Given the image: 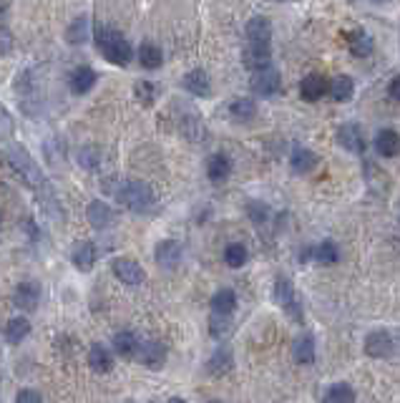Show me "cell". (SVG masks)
Masks as SVG:
<instances>
[{
  "label": "cell",
  "instance_id": "obj_1",
  "mask_svg": "<svg viewBox=\"0 0 400 403\" xmlns=\"http://www.w3.org/2000/svg\"><path fill=\"white\" fill-rule=\"evenodd\" d=\"M6 156H8V164L18 172V174L25 179V184L28 187H33V189H38L41 194H43V207H45V212L53 214V209H56V214L61 217V209H59V202H56V194L51 192V187H48V179H45L43 174V169L38 167V161L33 159V156L28 154V149L21 147V144H8L6 149Z\"/></svg>",
  "mask_w": 400,
  "mask_h": 403
},
{
  "label": "cell",
  "instance_id": "obj_2",
  "mask_svg": "<svg viewBox=\"0 0 400 403\" xmlns=\"http://www.w3.org/2000/svg\"><path fill=\"white\" fill-rule=\"evenodd\" d=\"M103 189L114 194V197L131 212L146 214L156 207V192L149 187L146 182H138V179H111V182H103Z\"/></svg>",
  "mask_w": 400,
  "mask_h": 403
},
{
  "label": "cell",
  "instance_id": "obj_3",
  "mask_svg": "<svg viewBox=\"0 0 400 403\" xmlns=\"http://www.w3.org/2000/svg\"><path fill=\"white\" fill-rule=\"evenodd\" d=\"M94 41L109 63H114V66H129L131 63L134 48L118 30L109 28V25H94Z\"/></svg>",
  "mask_w": 400,
  "mask_h": 403
},
{
  "label": "cell",
  "instance_id": "obj_4",
  "mask_svg": "<svg viewBox=\"0 0 400 403\" xmlns=\"http://www.w3.org/2000/svg\"><path fill=\"white\" fill-rule=\"evenodd\" d=\"M272 295H275L277 305H282V308L287 310V313H290L292 318H295V322H302V305H299L297 293H295V287H292L290 280L280 275V278L275 280Z\"/></svg>",
  "mask_w": 400,
  "mask_h": 403
},
{
  "label": "cell",
  "instance_id": "obj_5",
  "mask_svg": "<svg viewBox=\"0 0 400 403\" xmlns=\"http://www.w3.org/2000/svg\"><path fill=\"white\" fill-rule=\"evenodd\" d=\"M111 270H114V275H116L124 285H141L146 280V270L136 262V260H131V257H116V260L111 262Z\"/></svg>",
  "mask_w": 400,
  "mask_h": 403
},
{
  "label": "cell",
  "instance_id": "obj_6",
  "mask_svg": "<svg viewBox=\"0 0 400 403\" xmlns=\"http://www.w3.org/2000/svg\"><path fill=\"white\" fill-rule=\"evenodd\" d=\"M134 358H136L141 366L151 368V371H159V368L164 366V360H167V348H164L159 340H141Z\"/></svg>",
  "mask_w": 400,
  "mask_h": 403
},
{
  "label": "cell",
  "instance_id": "obj_7",
  "mask_svg": "<svg viewBox=\"0 0 400 403\" xmlns=\"http://www.w3.org/2000/svg\"><path fill=\"white\" fill-rule=\"evenodd\" d=\"M242 59H244V66H247L249 71L260 74V71L269 68V63H272V45L247 43V48L242 53Z\"/></svg>",
  "mask_w": 400,
  "mask_h": 403
},
{
  "label": "cell",
  "instance_id": "obj_8",
  "mask_svg": "<svg viewBox=\"0 0 400 403\" xmlns=\"http://www.w3.org/2000/svg\"><path fill=\"white\" fill-rule=\"evenodd\" d=\"M38 300H41V285L33 280H23L13 290V302L21 310H36Z\"/></svg>",
  "mask_w": 400,
  "mask_h": 403
},
{
  "label": "cell",
  "instance_id": "obj_9",
  "mask_svg": "<svg viewBox=\"0 0 400 403\" xmlns=\"http://www.w3.org/2000/svg\"><path fill=\"white\" fill-rule=\"evenodd\" d=\"M86 220L88 225L94 229H106L114 225V220H116V214H114V209H111L106 202H101V199H94L91 205L86 207Z\"/></svg>",
  "mask_w": 400,
  "mask_h": 403
},
{
  "label": "cell",
  "instance_id": "obj_10",
  "mask_svg": "<svg viewBox=\"0 0 400 403\" xmlns=\"http://www.w3.org/2000/svg\"><path fill=\"white\" fill-rule=\"evenodd\" d=\"M393 335L386 333V330H375L368 335L365 340V353L370 355V358H388L390 353H393Z\"/></svg>",
  "mask_w": 400,
  "mask_h": 403
},
{
  "label": "cell",
  "instance_id": "obj_11",
  "mask_svg": "<svg viewBox=\"0 0 400 403\" xmlns=\"http://www.w3.org/2000/svg\"><path fill=\"white\" fill-rule=\"evenodd\" d=\"M282 88V79L275 68H264L260 74L252 76V91L260 96H275Z\"/></svg>",
  "mask_w": 400,
  "mask_h": 403
},
{
  "label": "cell",
  "instance_id": "obj_12",
  "mask_svg": "<svg viewBox=\"0 0 400 403\" xmlns=\"http://www.w3.org/2000/svg\"><path fill=\"white\" fill-rule=\"evenodd\" d=\"M244 33H247V43L269 45V41H272V23L264 15H255V18H249Z\"/></svg>",
  "mask_w": 400,
  "mask_h": 403
},
{
  "label": "cell",
  "instance_id": "obj_13",
  "mask_svg": "<svg viewBox=\"0 0 400 403\" xmlns=\"http://www.w3.org/2000/svg\"><path fill=\"white\" fill-rule=\"evenodd\" d=\"M154 255H156V262L161 267H167V270H174L179 260H182V245L176 240H161L154 249Z\"/></svg>",
  "mask_w": 400,
  "mask_h": 403
},
{
  "label": "cell",
  "instance_id": "obj_14",
  "mask_svg": "<svg viewBox=\"0 0 400 403\" xmlns=\"http://www.w3.org/2000/svg\"><path fill=\"white\" fill-rule=\"evenodd\" d=\"M337 144H340L342 149L352 152V154H363V152H365V139H363L360 126H357V124L340 126V132H337Z\"/></svg>",
  "mask_w": 400,
  "mask_h": 403
},
{
  "label": "cell",
  "instance_id": "obj_15",
  "mask_svg": "<svg viewBox=\"0 0 400 403\" xmlns=\"http://www.w3.org/2000/svg\"><path fill=\"white\" fill-rule=\"evenodd\" d=\"M184 88L189 91L191 96H197V99H207V96L211 94V81H209V74L204 71V68H194V71H189V74L184 76Z\"/></svg>",
  "mask_w": 400,
  "mask_h": 403
},
{
  "label": "cell",
  "instance_id": "obj_16",
  "mask_svg": "<svg viewBox=\"0 0 400 403\" xmlns=\"http://www.w3.org/2000/svg\"><path fill=\"white\" fill-rule=\"evenodd\" d=\"M325 91H328V81H325V76H320V74L305 76L302 83H299V96H302L305 101H317V99H322Z\"/></svg>",
  "mask_w": 400,
  "mask_h": 403
},
{
  "label": "cell",
  "instance_id": "obj_17",
  "mask_svg": "<svg viewBox=\"0 0 400 403\" xmlns=\"http://www.w3.org/2000/svg\"><path fill=\"white\" fill-rule=\"evenodd\" d=\"M179 129H182V134L189 141H202L204 126H202V118H199V111L197 109H187V114L179 118Z\"/></svg>",
  "mask_w": 400,
  "mask_h": 403
},
{
  "label": "cell",
  "instance_id": "obj_18",
  "mask_svg": "<svg viewBox=\"0 0 400 403\" xmlns=\"http://www.w3.org/2000/svg\"><path fill=\"white\" fill-rule=\"evenodd\" d=\"M138 63H141L146 71H156V68H161V63H164V51H161L156 43L146 41V43L138 45Z\"/></svg>",
  "mask_w": 400,
  "mask_h": 403
},
{
  "label": "cell",
  "instance_id": "obj_19",
  "mask_svg": "<svg viewBox=\"0 0 400 403\" xmlns=\"http://www.w3.org/2000/svg\"><path fill=\"white\" fill-rule=\"evenodd\" d=\"M317 161L320 159H317L315 152H310V149H305V147H297L290 156V167L295 174H307V172H313V169L317 167Z\"/></svg>",
  "mask_w": 400,
  "mask_h": 403
},
{
  "label": "cell",
  "instance_id": "obj_20",
  "mask_svg": "<svg viewBox=\"0 0 400 403\" xmlns=\"http://www.w3.org/2000/svg\"><path fill=\"white\" fill-rule=\"evenodd\" d=\"M88 366L94 373H109L114 368V355H111L101 343H96L91 351H88Z\"/></svg>",
  "mask_w": 400,
  "mask_h": 403
},
{
  "label": "cell",
  "instance_id": "obj_21",
  "mask_svg": "<svg viewBox=\"0 0 400 403\" xmlns=\"http://www.w3.org/2000/svg\"><path fill=\"white\" fill-rule=\"evenodd\" d=\"M138 335L136 333H131V330H121V333H116L114 335V351H116V355H124V358H134L138 351Z\"/></svg>",
  "mask_w": 400,
  "mask_h": 403
},
{
  "label": "cell",
  "instance_id": "obj_22",
  "mask_svg": "<svg viewBox=\"0 0 400 403\" xmlns=\"http://www.w3.org/2000/svg\"><path fill=\"white\" fill-rule=\"evenodd\" d=\"M94 86H96V71H94V68L81 66V68H76V71L71 74V91H73V94L83 96V94H88V91H91Z\"/></svg>",
  "mask_w": 400,
  "mask_h": 403
},
{
  "label": "cell",
  "instance_id": "obj_23",
  "mask_svg": "<svg viewBox=\"0 0 400 403\" xmlns=\"http://www.w3.org/2000/svg\"><path fill=\"white\" fill-rule=\"evenodd\" d=\"M207 174L211 182H224L227 176L232 174V161L227 154H211L207 161Z\"/></svg>",
  "mask_w": 400,
  "mask_h": 403
},
{
  "label": "cell",
  "instance_id": "obj_24",
  "mask_svg": "<svg viewBox=\"0 0 400 403\" xmlns=\"http://www.w3.org/2000/svg\"><path fill=\"white\" fill-rule=\"evenodd\" d=\"M73 265L78 267L81 272H88V270H94V265H96V260H98V249H96V245L94 242H83L76 252H73Z\"/></svg>",
  "mask_w": 400,
  "mask_h": 403
},
{
  "label": "cell",
  "instance_id": "obj_25",
  "mask_svg": "<svg viewBox=\"0 0 400 403\" xmlns=\"http://www.w3.org/2000/svg\"><path fill=\"white\" fill-rule=\"evenodd\" d=\"M234 308H237V295H234V290L224 287V290L214 293V298H211V310H214V316L227 318L229 313H234Z\"/></svg>",
  "mask_w": 400,
  "mask_h": 403
},
{
  "label": "cell",
  "instance_id": "obj_26",
  "mask_svg": "<svg viewBox=\"0 0 400 403\" xmlns=\"http://www.w3.org/2000/svg\"><path fill=\"white\" fill-rule=\"evenodd\" d=\"M375 149H378L380 156H395L400 152V136L393 129H383V132L375 136Z\"/></svg>",
  "mask_w": 400,
  "mask_h": 403
},
{
  "label": "cell",
  "instance_id": "obj_27",
  "mask_svg": "<svg viewBox=\"0 0 400 403\" xmlns=\"http://www.w3.org/2000/svg\"><path fill=\"white\" fill-rule=\"evenodd\" d=\"M88 38H91V21H88L86 15H78V18L68 25L66 41L73 45H81V43H86Z\"/></svg>",
  "mask_w": 400,
  "mask_h": 403
},
{
  "label": "cell",
  "instance_id": "obj_28",
  "mask_svg": "<svg viewBox=\"0 0 400 403\" xmlns=\"http://www.w3.org/2000/svg\"><path fill=\"white\" fill-rule=\"evenodd\" d=\"M292 355H295V360L302 363V366L315 363V338L299 335L297 340H295V345H292Z\"/></svg>",
  "mask_w": 400,
  "mask_h": 403
},
{
  "label": "cell",
  "instance_id": "obj_29",
  "mask_svg": "<svg viewBox=\"0 0 400 403\" xmlns=\"http://www.w3.org/2000/svg\"><path fill=\"white\" fill-rule=\"evenodd\" d=\"M28 333H30V320L28 318H23V316H18V318H10L8 320V325H6V340L8 343H21V340H25L28 338Z\"/></svg>",
  "mask_w": 400,
  "mask_h": 403
},
{
  "label": "cell",
  "instance_id": "obj_30",
  "mask_svg": "<svg viewBox=\"0 0 400 403\" xmlns=\"http://www.w3.org/2000/svg\"><path fill=\"white\" fill-rule=\"evenodd\" d=\"M330 94H333L335 101L345 103L352 99V94H355V83H352L350 76H337V79H333V83H330Z\"/></svg>",
  "mask_w": 400,
  "mask_h": 403
},
{
  "label": "cell",
  "instance_id": "obj_31",
  "mask_svg": "<svg viewBox=\"0 0 400 403\" xmlns=\"http://www.w3.org/2000/svg\"><path fill=\"white\" fill-rule=\"evenodd\" d=\"M229 114H232V118H237V121H249V118H255L257 116L255 99H234V101L229 103Z\"/></svg>",
  "mask_w": 400,
  "mask_h": 403
},
{
  "label": "cell",
  "instance_id": "obj_32",
  "mask_svg": "<svg viewBox=\"0 0 400 403\" xmlns=\"http://www.w3.org/2000/svg\"><path fill=\"white\" fill-rule=\"evenodd\" d=\"M348 43H350V51H352V56H357V59H363V56H368V53L372 51V41L368 33H363V30H355V33H350L348 36Z\"/></svg>",
  "mask_w": 400,
  "mask_h": 403
},
{
  "label": "cell",
  "instance_id": "obj_33",
  "mask_svg": "<svg viewBox=\"0 0 400 403\" xmlns=\"http://www.w3.org/2000/svg\"><path fill=\"white\" fill-rule=\"evenodd\" d=\"M355 401V391L348 383H335L325 393V403H352Z\"/></svg>",
  "mask_w": 400,
  "mask_h": 403
},
{
  "label": "cell",
  "instance_id": "obj_34",
  "mask_svg": "<svg viewBox=\"0 0 400 403\" xmlns=\"http://www.w3.org/2000/svg\"><path fill=\"white\" fill-rule=\"evenodd\" d=\"M315 260L320 265H335L337 260H340V252H337V245H335L333 240H325V242H320L317 247H315Z\"/></svg>",
  "mask_w": 400,
  "mask_h": 403
},
{
  "label": "cell",
  "instance_id": "obj_35",
  "mask_svg": "<svg viewBox=\"0 0 400 403\" xmlns=\"http://www.w3.org/2000/svg\"><path fill=\"white\" fill-rule=\"evenodd\" d=\"M134 94H136V99L144 103V106H151V103L159 99L161 88L156 86V83H151V81H138L136 86H134Z\"/></svg>",
  "mask_w": 400,
  "mask_h": 403
},
{
  "label": "cell",
  "instance_id": "obj_36",
  "mask_svg": "<svg viewBox=\"0 0 400 403\" xmlns=\"http://www.w3.org/2000/svg\"><path fill=\"white\" fill-rule=\"evenodd\" d=\"M247 247L244 245H240V242H232V245H227L224 249V262L229 265V267H242V265L247 262Z\"/></svg>",
  "mask_w": 400,
  "mask_h": 403
},
{
  "label": "cell",
  "instance_id": "obj_37",
  "mask_svg": "<svg viewBox=\"0 0 400 403\" xmlns=\"http://www.w3.org/2000/svg\"><path fill=\"white\" fill-rule=\"evenodd\" d=\"M229 368H232V353L227 351V348H222V351H217L214 355H211L207 371L214 375H222V373H227Z\"/></svg>",
  "mask_w": 400,
  "mask_h": 403
},
{
  "label": "cell",
  "instance_id": "obj_38",
  "mask_svg": "<svg viewBox=\"0 0 400 403\" xmlns=\"http://www.w3.org/2000/svg\"><path fill=\"white\" fill-rule=\"evenodd\" d=\"M78 164L83 169H98V164H101V152L94 147H86L78 152Z\"/></svg>",
  "mask_w": 400,
  "mask_h": 403
},
{
  "label": "cell",
  "instance_id": "obj_39",
  "mask_svg": "<svg viewBox=\"0 0 400 403\" xmlns=\"http://www.w3.org/2000/svg\"><path fill=\"white\" fill-rule=\"evenodd\" d=\"M15 132V124H13V116H10V111L0 103V139L8 141L10 136H13Z\"/></svg>",
  "mask_w": 400,
  "mask_h": 403
},
{
  "label": "cell",
  "instance_id": "obj_40",
  "mask_svg": "<svg viewBox=\"0 0 400 403\" xmlns=\"http://www.w3.org/2000/svg\"><path fill=\"white\" fill-rule=\"evenodd\" d=\"M209 330H211V335L214 338H224L229 330H232V322L227 320V318H222V316H217V318H211V325H209Z\"/></svg>",
  "mask_w": 400,
  "mask_h": 403
},
{
  "label": "cell",
  "instance_id": "obj_41",
  "mask_svg": "<svg viewBox=\"0 0 400 403\" xmlns=\"http://www.w3.org/2000/svg\"><path fill=\"white\" fill-rule=\"evenodd\" d=\"M15 403H43V396L36 389H21L15 396Z\"/></svg>",
  "mask_w": 400,
  "mask_h": 403
},
{
  "label": "cell",
  "instance_id": "obj_42",
  "mask_svg": "<svg viewBox=\"0 0 400 403\" xmlns=\"http://www.w3.org/2000/svg\"><path fill=\"white\" fill-rule=\"evenodd\" d=\"M13 51V33L0 25V56H8Z\"/></svg>",
  "mask_w": 400,
  "mask_h": 403
},
{
  "label": "cell",
  "instance_id": "obj_43",
  "mask_svg": "<svg viewBox=\"0 0 400 403\" xmlns=\"http://www.w3.org/2000/svg\"><path fill=\"white\" fill-rule=\"evenodd\" d=\"M249 214H252V222H264V217H267V209H264L262 205H249Z\"/></svg>",
  "mask_w": 400,
  "mask_h": 403
},
{
  "label": "cell",
  "instance_id": "obj_44",
  "mask_svg": "<svg viewBox=\"0 0 400 403\" xmlns=\"http://www.w3.org/2000/svg\"><path fill=\"white\" fill-rule=\"evenodd\" d=\"M388 96L395 99V101H400V76H395V79L390 81V86H388Z\"/></svg>",
  "mask_w": 400,
  "mask_h": 403
},
{
  "label": "cell",
  "instance_id": "obj_45",
  "mask_svg": "<svg viewBox=\"0 0 400 403\" xmlns=\"http://www.w3.org/2000/svg\"><path fill=\"white\" fill-rule=\"evenodd\" d=\"M169 403H187V401H184L182 396H174V398H169Z\"/></svg>",
  "mask_w": 400,
  "mask_h": 403
},
{
  "label": "cell",
  "instance_id": "obj_46",
  "mask_svg": "<svg viewBox=\"0 0 400 403\" xmlns=\"http://www.w3.org/2000/svg\"><path fill=\"white\" fill-rule=\"evenodd\" d=\"M6 10H8V6L6 3H0V13H6Z\"/></svg>",
  "mask_w": 400,
  "mask_h": 403
},
{
  "label": "cell",
  "instance_id": "obj_47",
  "mask_svg": "<svg viewBox=\"0 0 400 403\" xmlns=\"http://www.w3.org/2000/svg\"><path fill=\"white\" fill-rule=\"evenodd\" d=\"M207 403H224V401H207Z\"/></svg>",
  "mask_w": 400,
  "mask_h": 403
},
{
  "label": "cell",
  "instance_id": "obj_48",
  "mask_svg": "<svg viewBox=\"0 0 400 403\" xmlns=\"http://www.w3.org/2000/svg\"><path fill=\"white\" fill-rule=\"evenodd\" d=\"M126 403H134V401H126Z\"/></svg>",
  "mask_w": 400,
  "mask_h": 403
}]
</instances>
